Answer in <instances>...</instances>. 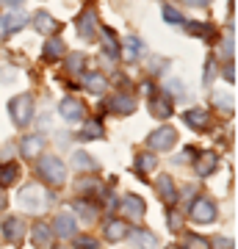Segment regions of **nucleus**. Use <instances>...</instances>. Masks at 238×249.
Wrapping results in <instances>:
<instances>
[{
  "mask_svg": "<svg viewBox=\"0 0 238 249\" xmlns=\"http://www.w3.org/2000/svg\"><path fill=\"white\" fill-rule=\"evenodd\" d=\"M50 199H53V194L44 191L42 186H25L19 191V205L25 208L28 213H44L47 205H50Z\"/></svg>",
  "mask_w": 238,
  "mask_h": 249,
  "instance_id": "obj_1",
  "label": "nucleus"
},
{
  "mask_svg": "<svg viewBox=\"0 0 238 249\" xmlns=\"http://www.w3.org/2000/svg\"><path fill=\"white\" fill-rule=\"evenodd\" d=\"M39 175H42L50 186H61L64 180H67V169H64V163L55 155H42L39 158Z\"/></svg>",
  "mask_w": 238,
  "mask_h": 249,
  "instance_id": "obj_2",
  "label": "nucleus"
},
{
  "mask_svg": "<svg viewBox=\"0 0 238 249\" xmlns=\"http://www.w3.org/2000/svg\"><path fill=\"white\" fill-rule=\"evenodd\" d=\"M9 114H11V119H14L17 127H25V124L31 122V116H34V100L28 97V94L14 97L9 103Z\"/></svg>",
  "mask_w": 238,
  "mask_h": 249,
  "instance_id": "obj_3",
  "label": "nucleus"
},
{
  "mask_svg": "<svg viewBox=\"0 0 238 249\" xmlns=\"http://www.w3.org/2000/svg\"><path fill=\"white\" fill-rule=\"evenodd\" d=\"M175 144H177V130L169 127V124H161L158 130H152V133L147 136V147H152V150L166 152V150H172Z\"/></svg>",
  "mask_w": 238,
  "mask_h": 249,
  "instance_id": "obj_4",
  "label": "nucleus"
},
{
  "mask_svg": "<svg viewBox=\"0 0 238 249\" xmlns=\"http://www.w3.org/2000/svg\"><path fill=\"white\" fill-rule=\"evenodd\" d=\"M188 216H191V222H197V224H211L213 219H216V205H213L211 199H205V196H197L194 202H191Z\"/></svg>",
  "mask_w": 238,
  "mask_h": 249,
  "instance_id": "obj_5",
  "label": "nucleus"
},
{
  "mask_svg": "<svg viewBox=\"0 0 238 249\" xmlns=\"http://www.w3.org/2000/svg\"><path fill=\"white\" fill-rule=\"evenodd\" d=\"M94 31H97V14H94V6H86L78 17V34L80 39H94Z\"/></svg>",
  "mask_w": 238,
  "mask_h": 249,
  "instance_id": "obj_6",
  "label": "nucleus"
},
{
  "mask_svg": "<svg viewBox=\"0 0 238 249\" xmlns=\"http://www.w3.org/2000/svg\"><path fill=\"white\" fill-rule=\"evenodd\" d=\"M58 111H61V116L67 119V122H80L83 119V114H86V108H83V103L80 100H72V97H67L58 106Z\"/></svg>",
  "mask_w": 238,
  "mask_h": 249,
  "instance_id": "obj_7",
  "label": "nucleus"
},
{
  "mask_svg": "<svg viewBox=\"0 0 238 249\" xmlns=\"http://www.w3.org/2000/svg\"><path fill=\"white\" fill-rule=\"evenodd\" d=\"M25 25H28V14H22V11H9L0 19V31L3 34H14V31H19V28H25Z\"/></svg>",
  "mask_w": 238,
  "mask_h": 249,
  "instance_id": "obj_8",
  "label": "nucleus"
},
{
  "mask_svg": "<svg viewBox=\"0 0 238 249\" xmlns=\"http://www.w3.org/2000/svg\"><path fill=\"white\" fill-rule=\"evenodd\" d=\"M119 211H122L128 219H141V216H144V199L136 196V194H128L122 199V205H119Z\"/></svg>",
  "mask_w": 238,
  "mask_h": 249,
  "instance_id": "obj_9",
  "label": "nucleus"
},
{
  "mask_svg": "<svg viewBox=\"0 0 238 249\" xmlns=\"http://www.w3.org/2000/svg\"><path fill=\"white\" fill-rule=\"evenodd\" d=\"M3 232H6V238H9V241H14V244H17V241L25 235V224H22V219H19V216H9V219L3 222Z\"/></svg>",
  "mask_w": 238,
  "mask_h": 249,
  "instance_id": "obj_10",
  "label": "nucleus"
},
{
  "mask_svg": "<svg viewBox=\"0 0 238 249\" xmlns=\"http://www.w3.org/2000/svg\"><path fill=\"white\" fill-rule=\"evenodd\" d=\"M136 106H139V103H136L133 94H116V97L111 100V111H114V114H133Z\"/></svg>",
  "mask_w": 238,
  "mask_h": 249,
  "instance_id": "obj_11",
  "label": "nucleus"
},
{
  "mask_svg": "<svg viewBox=\"0 0 238 249\" xmlns=\"http://www.w3.org/2000/svg\"><path fill=\"white\" fill-rule=\"evenodd\" d=\"M53 230L58 232V235H64V238H72V235H75V219H72V213H58L55 216Z\"/></svg>",
  "mask_w": 238,
  "mask_h": 249,
  "instance_id": "obj_12",
  "label": "nucleus"
},
{
  "mask_svg": "<svg viewBox=\"0 0 238 249\" xmlns=\"http://www.w3.org/2000/svg\"><path fill=\"white\" fill-rule=\"evenodd\" d=\"M83 86H86L92 94H103V91L108 89V80L100 75V72H86L83 75Z\"/></svg>",
  "mask_w": 238,
  "mask_h": 249,
  "instance_id": "obj_13",
  "label": "nucleus"
},
{
  "mask_svg": "<svg viewBox=\"0 0 238 249\" xmlns=\"http://www.w3.org/2000/svg\"><path fill=\"white\" fill-rule=\"evenodd\" d=\"M34 25H36V31H39V34H44V36H50L53 31H58V22H55L47 11H36Z\"/></svg>",
  "mask_w": 238,
  "mask_h": 249,
  "instance_id": "obj_14",
  "label": "nucleus"
},
{
  "mask_svg": "<svg viewBox=\"0 0 238 249\" xmlns=\"http://www.w3.org/2000/svg\"><path fill=\"white\" fill-rule=\"evenodd\" d=\"M183 122L188 127H194V130H202V127H208V114H205L202 108H191V111L183 114Z\"/></svg>",
  "mask_w": 238,
  "mask_h": 249,
  "instance_id": "obj_15",
  "label": "nucleus"
},
{
  "mask_svg": "<svg viewBox=\"0 0 238 249\" xmlns=\"http://www.w3.org/2000/svg\"><path fill=\"white\" fill-rule=\"evenodd\" d=\"M158 196H161L166 205H172V202L177 199L175 183H172V178H169V175H161V178H158Z\"/></svg>",
  "mask_w": 238,
  "mask_h": 249,
  "instance_id": "obj_16",
  "label": "nucleus"
},
{
  "mask_svg": "<svg viewBox=\"0 0 238 249\" xmlns=\"http://www.w3.org/2000/svg\"><path fill=\"white\" fill-rule=\"evenodd\" d=\"M50 238H53V232H50V227L44 222H36L34 230H31V241H34L36 247H50Z\"/></svg>",
  "mask_w": 238,
  "mask_h": 249,
  "instance_id": "obj_17",
  "label": "nucleus"
},
{
  "mask_svg": "<svg viewBox=\"0 0 238 249\" xmlns=\"http://www.w3.org/2000/svg\"><path fill=\"white\" fill-rule=\"evenodd\" d=\"M64 53H67V45H64L58 36H50L47 45H44V58H47V61H58Z\"/></svg>",
  "mask_w": 238,
  "mask_h": 249,
  "instance_id": "obj_18",
  "label": "nucleus"
},
{
  "mask_svg": "<svg viewBox=\"0 0 238 249\" xmlns=\"http://www.w3.org/2000/svg\"><path fill=\"white\" fill-rule=\"evenodd\" d=\"M42 147H44V136L42 133L28 136L25 142H22V155H25V158H36V155L42 152Z\"/></svg>",
  "mask_w": 238,
  "mask_h": 249,
  "instance_id": "obj_19",
  "label": "nucleus"
},
{
  "mask_svg": "<svg viewBox=\"0 0 238 249\" xmlns=\"http://www.w3.org/2000/svg\"><path fill=\"white\" fill-rule=\"evenodd\" d=\"M141 50H144V45H141L139 36H128L125 39V50H122V58L125 61H136L141 55Z\"/></svg>",
  "mask_w": 238,
  "mask_h": 249,
  "instance_id": "obj_20",
  "label": "nucleus"
},
{
  "mask_svg": "<svg viewBox=\"0 0 238 249\" xmlns=\"http://www.w3.org/2000/svg\"><path fill=\"white\" fill-rule=\"evenodd\" d=\"M72 166H75V169H80V172H97V160L89 158L83 150H78L75 155H72Z\"/></svg>",
  "mask_w": 238,
  "mask_h": 249,
  "instance_id": "obj_21",
  "label": "nucleus"
},
{
  "mask_svg": "<svg viewBox=\"0 0 238 249\" xmlns=\"http://www.w3.org/2000/svg\"><path fill=\"white\" fill-rule=\"evenodd\" d=\"M103 53L108 55V58H116L119 55V45H116V36L111 28H103Z\"/></svg>",
  "mask_w": 238,
  "mask_h": 249,
  "instance_id": "obj_22",
  "label": "nucleus"
},
{
  "mask_svg": "<svg viewBox=\"0 0 238 249\" xmlns=\"http://www.w3.org/2000/svg\"><path fill=\"white\" fill-rule=\"evenodd\" d=\"M125 235H128V224H125V222H116V219H111V222L106 224V238H108V241H122Z\"/></svg>",
  "mask_w": 238,
  "mask_h": 249,
  "instance_id": "obj_23",
  "label": "nucleus"
},
{
  "mask_svg": "<svg viewBox=\"0 0 238 249\" xmlns=\"http://www.w3.org/2000/svg\"><path fill=\"white\" fill-rule=\"evenodd\" d=\"M133 238H136V244H139L141 249H158L161 247V241L155 238L150 230H136L133 232Z\"/></svg>",
  "mask_w": 238,
  "mask_h": 249,
  "instance_id": "obj_24",
  "label": "nucleus"
},
{
  "mask_svg": "<svg viewBox=\"0 0 238 249\" xmlns=\"http://www.w3.org/2000/svg\"><path fill=\"white\" fill-rule=\"evenodd\" d=\"M216 169V152H202V155H200V160H197V172H200V175H211V172Z\"/></svg>",
  "mask_w": 238,
  "mask_h": 249,
  "instance_id": "obj_25",
  "label": "nucleus"
},
{
  "mask_svg": "<svg viewBox=\"0 0 238 249\" xmlns=\"http://www.w3.org/2000/svg\"><path fill=\"white\" fill-rule=\"evenodd\" d=\"M155 169V155L152 152H141L139 158H136V172L139 175H150Z\"/></svg>",
  "mask_w": 238,
  "mask_h": 249,
  "instance_id": "obj_26",
  "label": "nucleus"
},
{
  "mask_svg": "<svg viewBox=\"0 0 238 249\" xmlns=\"http://www.w3.org/2000/svg\"><path fill=\"white\" fill-rule=\"evenodd\" d=\"M17 178H19L17 163H6V166L0 169V188H3V186H11V183H14Z\"/></svg>",
  "mask_w": 238,
  "mask_h": 249,
  "instance_id": "obj_27",
  "label": "nucleus"
},
{
  "mask_svg": "<svg viewBox=\"0 0 238 249\" xmlns=\"http://www.w3.org/2000/svg\"><path fill=\"white\" fill-rule=\"evenodd\" d=\"M185 31L191 36H202V39H213V28L205 22H185Z\"/></svg>",
  "mask_w": 238,
  "mask_h": 249,
  "instance_id": "obj_28",
  "label": "nucleus"
},
{
  "mask_svg": "<svg viewBox=\"0 0 238 249\" xmlns=\"http://www.w3.org/2000/svg\"><path fill=\"white\" fill-rule=\"evenodd\" d=\"M183 249H211V244L202 238V235H194V232H185L183 238Z\"/></svg>",
  "mask_w": 238,
  "mask_h": 249,
  "instance_id": "obj_29",
  "label": "nucleus"
},
{
  "mask_svg": "<svg viewBox=\"0 0 238 249\" xmlns=\"http://www.w3.org/2000/svg\"><path fill=\"white\" fill-rule=\"evenodd\" d=\"M150 111L155 116H164V119H166V116L172 114V106H169L166 97H155V100H152V106H150Z\"/></svg>",
  "mask_w": 238,
  "mask_h": 249,
  "instance_id": "obj_30",
  "label": "nucleus"
},
{
  "mask_svg": "<svg viewBox=\"0 0 238 249\" xmlns=\"http://www.w3.org/2000/svg\"><path fill=\"white\" fill-rule=\"evenodd\" d=\"M80 136H83V139H103L106 130H103V124L100 122H86V127L80 130Z\"/></svg>",
  "mask_w": 238,
  "mask_h": 249,
  "instance_id": "obj_31",
  "label": "nucleus"
},
{
  "mask_svg": "<svg viewBox=\"0 0 238 249\" xmlns=\"http://www.w3.org/2000/svg\"><path fill=\"white\" fill-rule=\"evenodd\" d=\"M72 247L75 249H100V244L94 241V235H78V238L72 241Z\"/></svg>",
  "mask_w": 238,
  "mask_h": 249,
  "instance_id": "obj_32",
  "label": "nucleus"
},
{
  "mask_svg": "<svg viewBox=\"0 0 238 249\" xmlns=\"http://www.w3.org/2000/svg\"><path fill=\"white\" fill-rule=\"evenodd\" d=\"M83 64H86V61H83V55L72 53L70 58H67V70H70V72H83Z\"/></svg>",
  "mask_w": 238,
  "mask_h": 249,
  "instance_id": "obj_33",
  "label": "nucleus"
},
{
  "mask_svg": "<svg viewBox=\"0 0 238 249\" xmlns=\"http://www.w3.org/2000/svg\"><path fill=\"white\" fill-rule=\"evenodd\" d=\"M213 103H216V108H221V111H233V97H227L224 91L213 94Z\"/></svg>",
  "mask_w": 238,
  "mask_h": 249,
  "instance_id": "obj_34",
  "label": "nucleus"
},
{
  "mask_svg": "<svg viewBox=\"0 0 238 249\" xmlns=\"http://www.w3.org/2000/svg\"><path fill=\"white\" fill-rule=\"evenodd\" d=\"M72 208H75V211H80V216H83V219H86V222H92V219H94V208H92V205H86V202H72Z\"/></svg>",
  "mask_w": 238,
  "mask_h": 249,
  "instance_id": "obj_35",
  "label": "nucleus"
},
{
  "mask_svg": "<svg viewBox=\"0 0 238 249\" xmlns=\"http://www.w3.org/2000/svg\"><path fill=\"white\" fill-rule=\"evenodd\" d=\"M164 19L166 22H183V14L177 9H172V6H164Z\"/></svg>",
  "mask_w": 238,
  "mask_h": 249,
  "instance_id": "obj_36",
  "label": "nucleus"
},
{
  "mask_svg": "<svg viewBox=\"0 0 238 249\" xmlns=\"http://www.w3.org/2000/svg\"><path fill=\"white\" fill-rule=\"evenodd\" d=\"M166 89H169V91H175V94H185V86L180 83V80H169Z\"/></svg>",
  "mask_w": 238,
  "mask_h": 249,
  "instance_id": "obj_37",
  "label": "nucleus"
},
{
  "mask_svg": "<svg viewBox=\"0 0 238 249\" xmlns=\"http://www.w3.org/2000/svg\"><path fill=\"white\" fill-rule=\"evenodd\" d=\"M169 227L172 230H180V213L177 211H169Z\"/></svg>",
  "mask_w": 238,
  "mask_h": 249,
  "instance_id": "obj_38",
  "label": "nucleus"
},
{
  "mask_svg": "<svg viewBox=\"0 0 238 249\" xmlns=\"http://www.w3.org/2000/svg\"><path fill=\"white\" fill-rule=\"evenodd\" d=\"M213 75H216V64H213V61H208V67H205V80H202V83H211V80H213Z\"/></svg>",
  "mask_w": 238,
  "mask_h": 249,
  "instance_id": "obj_39",
  "label": "nucleus"
},
{
  "mask_svg": "<svg viewBox=\"0 0 238 249\" xmlns=\"http://www.w3.org/2000/svg\"><path fill=\"white\" fill-rule=\"evenodd\" d=\"M185 6H194V9H202V6H208L211 0H183Z\"/></svg>",
  "mask_w": 238,
  "mask_h": 249,
  "instance_id": "obj_40",
  "label": "nucleus"
},
{
  "mask_svg": "<svg viewBox=\"0 0 238 249\" xmlns=\"http://www.w3.org/2000/svg\"><path fill=\"white\" fill-rule=\"evenodd\" d=\"M224 78H227V83H233V80H236V67H233V64L224 70Z\"/></svg>",
  "mask_w": 238,
  "mask_h": 249,
  "instance_id": "obj_41",
  "label": "nucleus"
},
{
  "mask_svg": "<svg viewBox=\"0 0 238 249\" xmlns=\"http://www.w3.org/2000/svg\"><path fill=\"white\" fill-rule=\"evenodd\" d=\"M213 244H216V249H230V241H224V238H216Z\"/></svg>",
  "mask_w": 238,
  "mask_h": 249,
  "instance_id": "obj_42",
  "label": "nucleus"
},
{
  "mask_svg": "<svg viewBox=\"0 0 238 249\" xmlns=\"http://www.w3.org/2000/svg\"><path fill=\"white\" fill-rule=\"evenodd\" d=\"M6 208V191H0V211Z\"/></svg>",
  "mask_w": 238,
  "mask_h": 249,
  "instance_id": "obj_43",
  "label": "nucleus"
},
{
  "mask_svg": "<svg viewBox=\"0 0 238 249\" xmlns=\"http://www.w3.org/2000/svg\"><path fill=\"white\" fill-rule=\"evenodd\" d=\"M3 3H6V6H19L22 0H3Z\"/></svg>",
  "mask_w": 238,
  "mask_h": 249,
  "instance_id": "obj_44",
  "label": "nucleus"
},
{
  "mask_svg": "<svg viewBox=\"0 0 238 249\" xmlns=\"http://www.w3.org/2000/svg\"><path fill=\"white\" fill-rule=\"evenodd\" d=\"M53 249H61V247H53Z\"/></svg>",
  "mask_w": 238,
  "mask_h": 249,
  "instance_id": "obj_45",
  "label": "nucleus"
},
{
  "mask_svg": "<svg viewBox=\"0 0 238 249\" xmlns=\"http://www.w3.org/2000/svg\"><path fill=\"white\" fill-rule=\"evenodd\" d=\"M172 249H177V247H172Z\"/></svg>",
  "mask_w": 238,
  "mask_h": 249,
  "instance_id": "obj_46",
  "label": "nucleus"
}]
</instances>
